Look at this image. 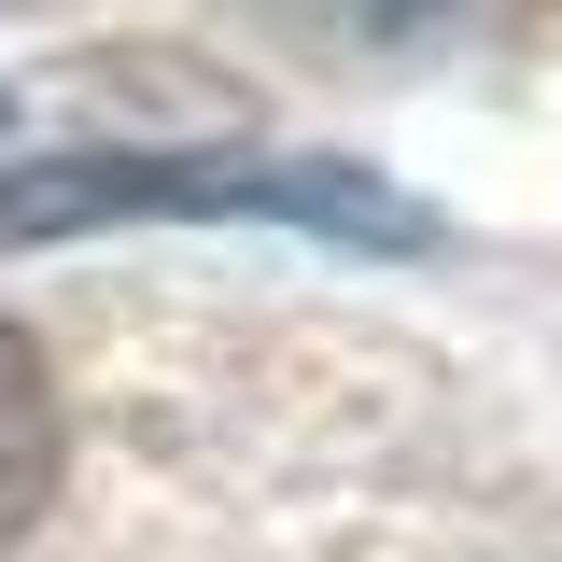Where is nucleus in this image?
Listing matches in <instances>:
<instances>
[{
	"mask_svg": "<svg viewBox=\"0 0 562 562\" xmlns=\"http://www.w3.org/2000/svg\"><path fill=\"white\" fill-rule=\"evenodd\" d=\"M70 479V408H57V366H43V338L29 324H0V549L57 506Z\"/></svg>",
	"mask_w": 562,
	"mask_h": 562,
	"instance_id": "2",
	"label": "nucleus"
},
{
	"mask_svg": "<svg viewBox=\"0 0 562 562\" xmlns=\"http://www.w3.org/2000/svg\"><path fill=\"white\" fill-rule=\"evenodd\" d=\"M127 211H169V225L268 211V225H310V239H366V254H422L436 239V211L394 198L351 155H43V169H0V239L127 225Z\"/></svg>",
	"mask_w": 562,
	"mask_h": 562,
	"instance_id": "1",
	"label": "nucleus"
}]
</instances>
